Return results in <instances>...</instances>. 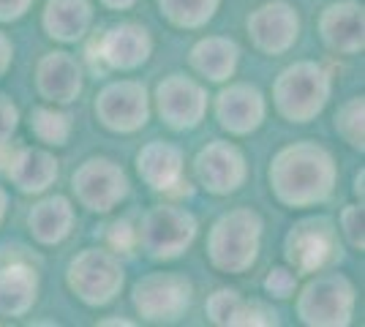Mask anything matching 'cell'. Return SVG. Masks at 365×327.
Returning <instances> with one entry per match:
<instances>
[{
	"instance_id": "7a4b0ae2",
	"label": "cell",
	"mask_w": 365,
	"mask_h": 327,
	"mask_svg": "<svg viewBox=\"0 0 365 327\" xmlns=\"http://www.w3.org/2000/svg\"><path fill=\"white\" fill-rule=\"evenodd\" d=\"M264 221L254 207H232L213 221L205 240L207 262L227 276H243L259 262Z\"/></svg>"
},
{
	"instance_id": "4dcf8cb0",
	"label": "cell",
	"mask_w": 365,
	"mask_h": 327,
	"mask_svg": "<svg viewBox=\"0 0 365 327\" xmlns=\"http://www.w3.org/2000/svg\"><path fill=\"white\" fill-rule=\"evenodd\" d=\"M19 128V109L6 93H0V147H6Z\"/></svg>"
},
{
	"instance_id": "9a60e30c",
	"label": "cell",
	"mask_w": 365,
	"mask_h": 327,
	"mask_svg": "<svg viewBox=\"0 0 365 327\" xmlns=\"http://www.w3.org/2000/svg\"><path fill=\"white\" fill-rule=\"evenodd\" d=\"M36 90L46 104L68 107L85 90V71L82 63L66 49L44 52L36 63Z\"/></svg>"
},
{
	"instance_id": "d590c367",
	"label": "cell",
	"mask_w": 365,
	"mask_h": 327,
	"mask_svg": "<svg viewBox=\"0 0 365 327\" xmlns=\"http://www.w3.org/2000/svg\"><path fill=\"white\" fill-rule=\"evenodd\" d=\"M6 213H9V191L0 186V227L6 221Z\"/></svg>"
},
{
	"instance_id": "3957f363",
	"label": "cell",
	"mask_w": 365,
	"mask_h": 327,
	"mask_svg": "<svg viewBox=\"0 0 365 327\" xmlns=\"http://www.w3.org/2000/svg\"><path fill=\"white\" fill-rule=\"evenodd\" d=\"M333 95V71L317 61H294L273 79V107L287 123L317 120Z\"/></svg>"
},
{
	"instance_id": "277c9868",
	"label": "cell",
	"mask_w": 365,
	"mask_h": 327,
	"mask_svg": "<svg viewBox=\"0 0 365 327\" xmlns=\"http://www.w3.org/2000/svg\"><path fill=\"white\" fill-rule=\"evenodd\" d=\"M305 279L294 292L297 319L308 327H349L357 308L354 284L335 270H319Z\"/></svg>"
},
{
	"instance_id": "f546056e",
	"label": "cell",
	"mask_w": 365,
	"mask_h": 327,
	"mask_svg": "<svg viewBox=\"0 0 365 327\" xmlns=\"http://www.w3.org/2000/svg\"><path fill=\"white\" fill-rule=\"evenodd\" d=\"M248 325H278V313L273 306H267L264 300H243V308L235 316L232 327H248Z\"/></svg>"
},
{
	"instance_id": "d4e9b609",
	"label": "cell",
	"mask_w": 365,
	"mask_h": 327,
	"mask_svg": "<svg viewBox=\"0 0 365 327\" xmlns=\"http://www.w3.org/2000/svg\"><path fill=\"white\" fill-rule=\"evenodd\" d=\"M28 128H31V134L44 147H63V145H68L71 131H74L71 115L63 112L61 107H55V104H41V107L33 109L31 118H28Z\"/></svg>"
},
{
	"instance_id": "e0dca14e",
	"label": "cell",
	"mask_w": 365,
	"mask_h": 327,
	"mask_svg": "<svg viewBox=\"0 0 365 327\" xmlns=\"http://www.w3.org/2000/svg\"><path fill=\"white\" fill-rule=\"evenodd\" d=\"M319 38L335 55H363L365 49V9L354 0H338L324 6L319 14Z\"/></svg>"
},
{
	"instance_id": "ac0fdd59",
	"label": "cell",
	"mask_w": 365,
	"mask_h": 327,
	"mask_svg": "<svg viewBox=\"0 0 365 327\" xmlns=\"http://www.w3.org/2000/svg\"><path fill=\"white\" fill-rule=\"evenodd\" d=\"M9 183L25 197H41L58 183L61 161L49 147H19L6 158Z\"/></svg>"
},
{
	"instance_id": "8992f818",
	"label": "cell",
	"mask_w": 365,
	"mask_h": 327,
	"mask_svg": "<svg viewBox=\"0 0 365 327\" xmlns=\"http://www.w3.org/2000/svg\"><path fill=\"white\" fill-rule=\"evenodd\" d=\"M199 234L197 216L180 204H153L137 227V243L155 262L180 259Z\"/></svg>"
},
{
	"instance_id": "f1b7e54d",
	"label": "cell",
	"mask_w": 365,
	"mask_h": 327,
	"mask_svg": "<svg viewBox=\"0 0 365 327\" xmlns=\"http://www.w3.org/2000/svg\"><path fill=\"white\" fill-rule=\"evenodd\" d=\"M297 286H300V276L289 265H278L264 276V292L270 297H275V300H289V297H294Z\"/></svg>"
},
{
	"instance_id": "8d00e7d4",
	"label": "cell",
	"mask_w": 365,
	"mask_h": 327,
	"mask_svg": "<svg viewBox=\"0 0 365 327\" xmlns=\"http://www.w3.org/2000/svg\"><path fill=\"white\" fill-rule=\"evenodd\" d=\"M98 325H101V327H107V325H112V327H134L137 322H131V319H98Z\"/></svg>"
},
{
	"instance_id": "cb8c5ba5",
	"label": "cell",
	"mask_w": 365,
	"mask_h": 327,
	"mask_svg": "<svg viewBox=\"0 0 365 327\" xmlns=\"http://www.w3.org/2000/svg\"><path fill=\"white\" fill-rule=\"evenodd\" d=\"M158 11L172 28L180 31H202L221 9V0H155Z\"/></svg>"
},
{
	"instance_id": "5b68a950",
	"label": "cell",
	"mask_w": 365,
	"mask_h": 327,
	"mask_svg": "<svg viewBox=\"0 0 365 327\" xmlns=\"http://www.w3.org/2000/svg\"><path fill=\"white\" fill-rule=\"evenodd\" d=\"M66 286L88 308H104L120 297L125 265L112 249H82L66 267Z\"/></svg>"
},
{
	"instance_id": "2e32d148",
	"label": "cell",
	"mask_w": 365,
	"mask_h": 327,
	"mask_svg": "<svg viewBox=\"0 0 365 327\" xmlns=\"http://www.w3.org/2000/svg\"><path fill=\"white\" fill-rule=\"evenodd\" d=\"M98 61L109 71H137L153 55V36L139 22H118L96 41Z\"/></svg>"
},
{
	"instance_id": "9c48e42d",
	"label": "cell",
	"mask_w": 365,
	"mask_h": 327,
	"mask_svg": "<svg viewBox=\"0 0 365 327\" xmlns=\"http://www.w3.org/2000/svg\"><path fill=\"white\" fill-rule=\"evenodd\" d=\"M128 175L115 158L91 156L85 158L71 175V194L79 207L107 216L128 197Z\"/></svg>"
},
{
	"instance_id": "4fadbf2b",
	"label": "cell",
	"mask_w": 365,
	"mask_h": 327,
	"mask_svg": "<svg viewBox=\"0 0 365 327\" xmlns=\"http://www.w3.org/2000/svg\"><path fill=\"white\" fill-rule=\"evenodd\" d=\"M194 175L199 186L213 197H229L248 180V161L243 150L229 140L207 142L194 158Z\"/></svg>"
},
{
	"instance_id": "603a6c76",
	"label": "cell",
	"mask_w": 365,
	"mask_h": 327,
	"mask_svg": "<svg viewBox=\"0 0 365 327\" xmlns=\"http://www.w3.org/2000/svg\"><path fill=\"white\" fill-rule=\"evenodd\" d=\"M93 25L91 0H46L41 11V28L46 38L55 44H76L82 41Z\"/></svg>"
},
{
	"instance_id": "5bb4252c",
	"label": "cell",
	"mask_w": 365,
	"mask_h": 327,
	"mask_svg": "<svg viewBox=\"0 0 365 327\" xmlns=\"http://www.w3.org/2000/svg\"><path fill=\"white\" fill-rule=\"evenodd\" d=\"M218 125L229 137H251L267 120V98L251 82H224L213 101Z\"/></svg>"
},
{
	"instance_id": "d6986e66",
	"label": "cell",
	"mask_w": 365,
	"mask_h": 327,
	"mask_svg": "<svg viewBox=\"0 0 365 327\" xmlns=\"http://www.w3.org/2000/svg\"><path fill=\"white\" fill-rule=\"evenodd\" d=\"M41 279L33 262L22 256H0V316L22 319L38 300Z\"/></svg>"
},
{
	"instance_id": "44dd1931",
	"label": "cell",
	"mask_w": 365,
	"mask_h": 327,
	"mask_svg": "<svg viewBox=\"0 0 365 327\" xmlns=\"http://www.w3.org/2000/svg\"><path fill=\"white\" fill-rule=\"evenodd\" d=\"M76 224L74 202L63 194H46L28 210V232L38 246H61L66 243Z\"/></svg>"
},
{
	"instance_id": "ba28073f",
	"label": "cell",
	"mask_w": 365,
	"mask_h": 327,
	"mask_svg": "<svg viewBox=\"0 0 365 327\" xmlns=\"http://www.w3.org/2000/svg\"><path fill=\"white\" fill-rule=\"evenodd\" d=\"M341 256L338 229L327 216H308L297 221L284 237V259L297 276L327 270Z\"/></svg>"
},
{
	"instance_id": "7402d4cb",
	"label": "cell",
	"mask_w": 365,
	"mask_h": 327,
	"mask_svg": "<svg viewBox=\"0 0 365 327\" xmlns=\"http://www.w3.org/2000/svg\"><path fill=\"white\" fill-rule=\"evenodd\" d=\"M188 63L202 79L224 85L237 74L240 47L229 36H202L188 52Z\"/></svg>"
},
{
	"instance_id": "836d02e7",
	"label": "cell",
	"mask_w": 365,
	"mask_h": 327,
	"mask_svg": "<svg viewBox=\"0 0 365 327\" xmlns=\"http://www.w3.org/2000/svg\"><path fill=\"white\" fill-rule=\"evenodd\" d=\"M11 61H14V44H11V38L6 33L0 31V79L9 74Z\"/></svg>"
},
{
	"instance_id": "30bf717a",
	"label": "cell",
	"mask_w": 365,
	"mask_h": 327,
	"mask_svg": "<svg viewBox=\"0 0 365 327\" xmlns=\"http://www.w3.org/2000/svg\"><path fill=\"white\" fill-rule=\"evenodd\" d=\"M93 112L112 134H137L150 120V93L139 79H115L96 93Z\"/></svg>"
},
{
	"instance_id": "8fae6325",
	"label": "cell",
	"mask_w": 365,
	"mask_h": 327,
	"mask_svg": "<svg viewBox=\"0 0 365 327\" xmlns=\"http://www.w3.org/2000/svg\"><path fill=\"white\" fill-rule=\"evenodd\" d=\"M153 109L158 112L161 123L172 131H194L202 125L210 95L205 85L185 74H169L155 85V93L150 95Z\"/></svg>"
},
{
	"instance_id": "6da1fadb",
	"label": "cell",
	"mask_w": 365,
	"mask_h": 327,
	"mask_svg": "<svg viewBox=\"0 0 365 327\" xmlns=\"http://www.w3.org/2000/svg\"><path fill=\"white\" fill-rule=\"evenodd\" d=\"M270 191L278 202L292 210L324 204L338 186V164L327 147L311 140L281 147L267 170Z\"/></svg>"
},
{
	"instance_id": "e575fe53",
	"label": "cell",
	"mask_w": 365,
	"mask_h": 327,
	"mask_svg": "<svg viewBox=\"0 0 365 327\" xmlns=\"http://www.w3.org/2000/svg\"><path fill=\"white\" fill-rule=\"evenodd\" d=\"M98 3L109 11H128V9L137 6V0H98Z\"/></svg>"
},
{
	"instance_id": "7c38bea8",
	"label": "cell",
	"mask_w": 365,
	"mask_h": 327,
	"mask_svg": "<svg viewBox=\"0 0 365 327\" xmlns=\"http://www.w3.org/2000/svg\"><path fill=\"white\" fill-rule=\"evenodd\" d=\"M245 33L262 55H287L300 38V14L289 0H267L245 16Z\"/></svg>"
},
{
	"instance_id": "484cf974",
	"label": "cell",
	"mask_w": 365,
	"mask_h": 327,
	"mask_svg": "<svg viewBox=\"0 0 365 327\" xmlns=\"http://www.w3.org/2000/svg\"><path fill=\"white\" fill-rule=\"evenodd\" d=\"M335 134L349 145L351 150H365V95L346 98L335 112Z\"/></svg>"
},
{
	"instance_id": "ffe728a7",
	"label": "cell",
	"mask_w": 365,
	"mask_h": 327,
	"mask_svg": "<svg viewBox=\"0 0 365 327\" xmlns=\"http://www.w3.org/2000/svg\"><path fill=\"white\" fill-rule=\"evenodd\" d=\"M137 175L145 186H150L153 191H175L182 186L185 177V156L178 145L164 140H153L148 145H142L137 153Z\"/></svg>"
},
{
	"instance_id": "83f0119b",
	"label": "cell",
	"mask_w": 365,
	"mask_h": 327,
	"mask_svg": "<svg viewBox=\"0 0 365 327\" xmlns=\"http://www.w3.org/2000/svg\"><path fill=\"white\" fill-rule=\"evenodd\" d=\"M338 227H341V234L344 240L349 243L354 251H365V213H363V202H351L341 210L338 216Z\"/></svg>"
},
{
	"instance_id": "74e56055",
	"label": "cell",
	"mask_w": 365,
	"mask_h": 327,
	"mask_svg": "<svg viewBox=\"0 0 365 327\" xmlns=\"http://www.w3.org/2000/svg\"><path fill=\"white\" fill-rule=\"evenodd\" d=\"M363 180H365V172L360 170L357 172V177H354V194L360 197V202H363Z\"/></svg>"
},
{
	"instance_id": "4316f807",
	"label": "cell",
	"mask_w": 365,
	"mask_h": 327,
	"mask_svg": "<svg viewBox=\"0 0 365 327\" xmlns=\"http://www.w3.org/2000/svg\"><path fill=\"white\" fill-rule=\"evenodd\" d=\"M243 308V295L237 289H229V286H221L207 295V303H205V313H207V322L218 327H232L235 325V316Z\"/></svg>"
},
{
	"instance_id": "1f68e13d",
	"label": "cell",
	"mask_w": 365,
	"mask_h": 327,
	"mask_svg": "<svg viewBox=\"0 0 365 327\" xmlns=\"http://www.w3.org/2000/svg\"><path fill=\"white\" fill-rule=\"evenodd\" d=\"M109 229H112V234H109L112 237V251H125L137 243V229H131L128 221H115Z\"/></svg>"
},
{
	"instance_id": "52a82bcc",
	"label": "cell",
	"mask_w": 365,
	"mask_h": 327,
	"mask_svg": "<svg viewBox=\"0 0 365 327\" xmlns=\"http://www.w3.org/2000/svg\"><path fill=\"white\" fill-rule=\"evenodd\" d=\"M194 303V284L175 270L148 273L131 286V306L142 322L172 325L185 316Z\"/></svg>"
},
{
	"instance_id": "d6a6232c",
	"label": "cell",
	"mask_w": 365,
	"mask_h": 327,
	"mask_svg": "<svg viewBox=\"0 0 365 327\" xmlns=\"http://www.w3.org/2000/svg\"><path fill=\"white\" fill-rule=\"evenodd\" d=\"M36 0H0V25L16 22L33 9Z\"/></svg>"
}]
</instances>
